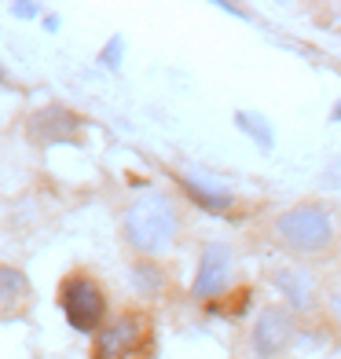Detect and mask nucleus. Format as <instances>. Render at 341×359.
Segmentation results:
<instances>
[{"label":"nucleus","instance_id":"obj_1","mask_svg":"<svg viewBox=\"0 0 341 359\" xmlns=\"http://www.w3.org/2000/svg\"><path fill=\"white\" fill-rule=\"evenodd\" d=\"M176 227H180V217H176V205L158 191H147L125 209L121 231L125 242L143 257H154L161 250H169V242L176 238Z\"/></svg>","mask_w":341,"mask_h":359},{"label":"nucleus","instance_id":"obj_2","mask_svg":"<svg viewBox=\"0 0 341 359\" xmlns=\"http://www.w3.org/2000/svg\"><path fill=\"white\" fill-rule=\"evenodd\" d=\"M154 355V319L143 308L114 316L92 337V359H151Z\"/></svg>","mask_w":341,"mask_h":359},{"label":"nucleus","instance_id":"obj_3","mask_svg":"<svg viewBox=\"0 0 341 359\" xmlns=\"http://www.w3.org/2000/svg\"><path fill=\"white\" fill-rule=\"evenodd\" d=\"M55 301H59L62 316H67V323L74 326L77 334H92L95 337L103 330V323H107V293L88 271L62 275L59 290H55Z\"/></svg>","mask_w":341,"mask_h":359},{"label":"nucleus","instance_id":"obj_4","mask_svg":"<svg viewBox=\"0 0 341 359\" xmlns=\"http://www.w3.org/2000/svg\"><path fill=\"white\" fill-rule=\"evenodd\" d=\"M275 235L297 253H323L334 242V220L323 205H294L275 220Z\"/></svg>","mask_w":341,"mask_h":359},{"label":"nucleus","instance_id":"obj_5","mask_svg":"<svg viewBox=\"0 0 341 359\" xmlns=\"http://www.w3.org/2000/svg\"><path fill=\"white\" fill-rule=\"evenodd\" d=\"M81 118L70 110V107H59V103H48L41 110L29 114L26 121V133L34 143L41 147H52V143H77L81 140Z\"/></svg>","mask_w":341,"mask_h":359},{"label":"nucleus","instance_id":"obj_6","mask_svg":"<svg viewBox=\"0 0 341 359\" xmlns=\"http://www.w3.org/2000/svg\"><path fill=\"white\" fill-rule=\"evenodd\" d=\"M290 341H294V316H290V308H265L253 326V352L261 359H272Z\"/></svg>","mask_w":341,"mask_h":359},{"label":"nucleus","instance_id":"obj_7","mask_svg":"<svg viewBox=\"0 0 341 359\" xmlns=\"http://www.w3.org/2000/svg\"><path fill=\"white\" fill-rule=\"evenodd\" d=\"M227 275H232V253H227V246L213 242V246H206V253L199 260L191 293L199 301H213V297H220V293L227 290Z\"/></svg>","mask_w":341,"mask_h":359},{"label":"nucleus","instance_id":"obj_8","mask_svg":"<svg viewBox=\"0 0 341 359\" xmlns=\"http://www.w3.org/2000/svg\"><path fill=\"white\" fill-rule=\"evenodd\" d=\"M34 304V286H29L22 268L0 264V323H15Z\"/></svg>","mask_w":341,"mask_h":359},{"label":"nucleus","instance_id":"obj_9","mask_svg":"<svg viewBox=\"0 0 341 359\" xmlns=\"http://www.w3.org/2000/svg\"><path fill=\"white\" fill-rule=\"evenodd\" d=\"M180 187L187 191V198H194L202 209H209V213H224V209H232V194L220 191V187H206L199 184V180H191V176H180Z\"/></svg>","mask_w":341,"mask_h":359},{"label":"nucleus","instance_id":"obj_10","mask_svg":"<svg viewBox=\"0 0 341 359\" xmlns=\"http://www.w3.org/2000/svg\"><path fill=\"white\" fill-rule=\"evenodd\" d=\"M275 286L286 293V301L294 308H308V304H312V275H308V271H279V275H275Z\"/></svg>","mask_w":341,"mask_h":359},{"label":"nucleus","instance_id":"obj_11","mask_svg":"<svg viewBox=\"0 0 341 359\" xmlns=\"http://www.w3.org/2000/svg\"><path fill=\"white\" fill-rule=\"evenodd\" d=\"M239 128H246V133L261 143V147H272V125L261 118V114H239Z\"/></svg>","mask_w":341,"mask_h":359},{"label":"nucleus","instance_id":"obj_12","mask_svg":"<svg viewBox=\"0 0 341 359\" xmlns=\"http://www.w3.org/2000/svg\"><path fill=\"white\" fill-rule=\"evenodd\" d=\"M133 275H136V286L140 290H147V293H158L161 290V271L154 264H136Z\"/></svg>","mask_w":341,"mask_h":359},{"label":"nucleus","instance_id":"obj_13","mask_svg":"<svg viewBox=\"0 0 341 359\" xmlns=\"http://www.w3.org/2000/svg\"><path fill=\"white\" fill-rule=\"evenodd\" d=\"M330 312H334V319H337V323H341V293H337V297H334V301H330Z\"/></svg>","mask_w":341,"mask_h":359},{"label":"nucleus","instance_id":"obj_14","mask_svg":"<svg viewBox=\"0 0 341 359\" xmlns=\"http://www.w3.org/2000/svg\"><path fill=\"white\" fill-rule=\"evenodd\" d=\"M330 180H341V165H337V169H334V172H330Z\"/></svg>","mask_w":341,"mask_h":359},{"label":"nucleus","instance_id":"obj_15","mask_svg":"<svg viewBox=\"0 0 341 359\" xmlns=\"http://www.w3.org/2000/svg\"><path fill=\"white\" fill-rule=\"evenodd\" d=\"M334 118H337V121H341V107H337V110H334Z\"/></svg>","mask_w":341,"mask_h":359},{"label":"nucleus","instance_id":"obj_16","mask_svg":"<svg viewBox=\"0 0 341 359\" xmlns=\"http://www.w3.org/2000/svg\"><path fill=\"white\" fill-rule=\"evenodd\" d=\"M0 81H4V67H0Z\"/></svg>","mask_w":341,"mask_h":359}]
</instances>
